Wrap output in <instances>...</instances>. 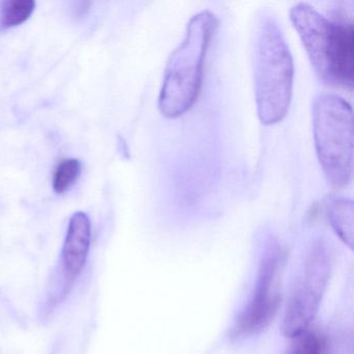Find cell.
Wrapping results in <instances>:
<instances>
[{"instance_id":"cell-1","label":"cell","mask_w":354,"mask_h":354,"mask_svg":"<svg viewBox=\"0 0 354 354\" xmlns=\"http://www.w3.org/2000/svg\"><path fill=\"white\" fill-rule=\"evenodd\" d=\"M337 12L325 17L308 3L290 10V19L319 77L330 86L351 88L354 76V30L352 19Z\"/></svg>"},{"instance_id":"cell-2","label":"cell","mask_w":354,"mask_h":354,"mask_svg":"<svg viewBox=\"0 0 354 354\" xmlns=\"http://www.w3.org/2000/svg\"><path fill=\"white\" fill-rule=\"evenodd\" d=\"M254 44L257 111L264 125H272L286 117L291 103L293 59L281 26L269 14L259 18Z\"/></svg>"},{"instance_id":"cell-3","label":"cell","mask_w":354,"mask_h":354,"mask_svg":"<svg viewBox=\"0 0 354 354\" xmlns=\"http://www.w3.org/2000/svg\"><path fill=\"white\" fill-rule=\"evenodd\" d=\"M218 28L210 11H202L189 20L181 44L169 55L159 94L158 107L165 118H178L189 111L203 84L204 63L209 45Z\"/></svg>"},{"instance_id":"cell-4","label":"cell","mask_w":354,"mask_h":354,"mask_svg":"<svg viewBox=\"0 0 354 354\" xmlns=\"http://www.w3.org/2000/svg\"><path fill=\"white\" fill-rule=\"evenodd\" d=\"M315 148L327 183L342 189L353 171V113L351 105L333 93L319 95L313 107Z\"/></svg>"},{"instance_id":"cell-5","label":"cell","mask_w":354,"mask_h":354,"mask_svg":"<svg viewBox=\"0 0 354 354\" xmlns=\"http://www.w3.org/2000/svg\"><path fill=\"white\" fill-rule=\"evenodd\" d=\"M286 252L270 240L261 256L254 293L248 306L236 318L230 335L234 339L252 337L267 328L279 312Z\"/></svg>"},{"instance_id":"cell-6","label":"cell","mask_w":354,"mask_h":354,"mask_svg":"<svg viewBox=\"0 0 354 354\" xmlns=\"http://www.w3.org/2000/svg\"><path fill=\"white\" fill-rule=\"evenodd\" d=\"M330 250L322 242L312 246L302 264L293 291L288 300L281 333L293 339L308 330L320 308L330 277Z\"/></svg>"},{"instance_id":"cell-7","label":"cell","mask_w":354,"mask_h":354,"mask_svg":"<svg viewBox=\"0 0 354 354\" xmlns=\"http://www.w3.org/2000/svg\"><path fill=\"white\" fill-rule=\"evenodd\" d=\"M92 241V223L84 212L74 213L68 225L67 234L62 250L63 295L69 292L74 281L84 270Z\"/></svg>"},{"instance_id":"cell-8","label":"cell","mask_w":354,"mask_h":354,"mask_svg":"<svg viewBox=\"0 0 354 354\" xmlns=\"http://www.w3.org/2000/svg\"><path fill=\"white\" fill-rule=\"evenodd\" d=\"M353 201L341 196H328L325 198V212L333 231L339 239L353 250Z\"/></svg>"},{"instance_id":"cell-9","label":"cell","mask_w":354,"mask_h":354,"mask_svg":"<svg viewBox=\"0 0 354 354\" xmlns=\"http://www.w3.org/2000/svg\"><path fill=\"white\" fill-rule=\"evenodd\" d=\"M36 9L34 0H8L0 11V30L21 26L30 19Z\"/></svg>"},{"instance_id":"cell-10","label":"cell","mask_w":354,"mask_h":354,"mask_svg":"<svg viewBox=\"0 0 354 354\" xmlns=\"http://www.w3.org/2000/svg\"><path fill=\"white\" fill-rule=\"evenodd\" d=\"M82 167V163L78 159H65L62 161L53 175V190L59 194L68 192L80 179Z\"/></svg>"},{"instance_id":"cell-11","label":"cell","mask_w":354,"mask_h":354,"mask_svg":"<svg viewBox=\"0 0 354 354\" xmlns=\"http://www.w3.org/2000/svg\"><path fill=\"white\" fill-rule=\"evenodd\" d=\"M322 346L318 335L310 331H304L291 339L285 354H321Z\"/></svg>"}]
</instances>
